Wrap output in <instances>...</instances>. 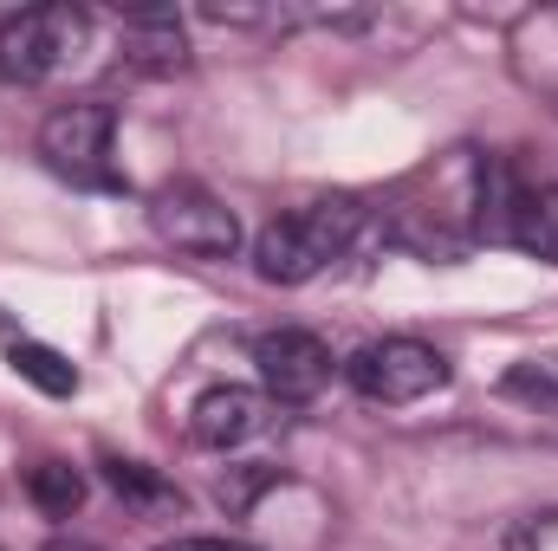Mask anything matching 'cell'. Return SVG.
Here are the masks:
<instances>
[{
    "instance_id": "1",
    "label": "cell",
    "mask_w": 558,
    "mask_h": 551,
    "mask_svg": "<svg viewBox=\"0 0 558 551\" xmlns=\"http://www.w3.org/2000/svg\"><path fill=\"white\" fill-rule=\"evenodd\" d=\"M377 234H390V228H384L364 201L325 195V201H305V208H292V215H279V221L260 228V241H254V273L267 279V285H305V279H318L325 267L364 254Z\"/></svg>"
},
{
    "instance_id": "2",
    "label": "cell",
    "mask_w": 558,
    "mask_h": 551,
    "mask_svg": "<svg viewBox=\"0 0 558 551\" xmlns=\"http://www.w3.org/2000/svg\"><path fill=\"white\" fill-rule=\"evenodd\" d=\"M92 39L85 7H20L0 20V78L7 85H46L59 65H72Z\"/></svg>"
},
{
    "instance_id": "3",
    "label": "cell",
    "mask_w": 558,
    "mask_h": 551,
    "mask_svg": "<svg viewBox=\"0 0 558 551\" xmlns=\"http://www.w3.org/2000/svg\"><path fill=\"white\" fill-rule=\"evenodd\" d=\"M448 357L422 338H371L364 351L344 357V383L364 396V403H384V409H403L422 403L435 390H448Z\"/></svg>"
},
{
    "instance_id": "4",
    "label": "cell",
    "mask_w": 558,
    "mask_h": 551,
    "mask_svg": "<svg viewBox=\"0 0 558 551\" xmlns=\"http://www.w3.org/2000/svg\"><path fill=\"white\" fill-rule=\"evenodd\" d=\"M149 228H156L162 247H175V254H189V260H234V247H241L234 208L215 201V195L195 188V182L162 188V195L149 201Z\"/></svg>"
},
{
    "instance_id": "5",
    "label": "cell",
    "mask_w": 558,
    "mask_h": 551,
    "mask_svg": "<svg viewBox=\"0 0 558 551\" xmlns=\"http://www.w3.org/2000/svg\"><path fill=\"white\" fill-rule=\"evenodd\" d=\"M111 143H118V111L98 105V98H78V105H59L46 124H39V156L72 175V182H92V188H111Z\"/></svg>"
},
{
    "instance_id": "6",
    "label": "cell",
    "mask_w": 558,
    "mask_h": 551,
    "mask_svg": "<svg viewBox=\"0 0 558 551\" xmlns=\"http://www.w3.org/2000/svg\"><path fill=\"white\" fill-rule=\"evenodd\" d=\"M254 364H260V383H267V396L274 403H312L325 383H331V344L318 338V331H299V325H286V331H267L260 344H254Z\"/></svg>"
},
{
    "instance_id": "7",
    "label": "cell",
    "mask_w": 558,
    "mask_h": 551,
    "mask_svg": "<svg viewBox=\"0 0 558 551\" xmlns=\"http://www.w3.org/2000/svg\"><path fill=\"white\" fill-rule=\"evenodd\" d=\"M274 409H279L274 396H260V390H247V383H215V390L195 396L189 434H195V448L228 454V448H247L254 434H267V428H274Z\"/></svg>"
},
{
    "instance_id": "8",
    "label": "cell",
    "mask_w": 558,
    "mask_h": 551,
    "mask_svg": "<svg viewBox=\"0 0 558 551\" xmlns=\"http://www.w3.org/2000/svg\"><path fill=\"white\" fill-rule=\"evenodd\" d=\"M124 65L137 72H182L189 65V39L175 7H131L124 13Z\"/></svg>"
},
{
    "instance_id": "9",
    "label": "cell",
    "mask_w": 558,
    "mask_h": 551,
    "mask_svg": "<svg viewBox=\"0 0 558 551\" xmlns=\"http://www.w3.org/2000/svg\"><path fill=\"white\" fill-rule=\"evenodd\" d=\"M500 241H513V247H526V254H539V260L558 267V182H546V188H507Z\"/></svg>"
},
{
    "instance_id": "10",
    "label": "cell",
    "mask_w": 558,
    "mask_h": 551,
    "mask_svg": "<svg viewBox=\"0 0 558 551\" xmlns=\"http://www.w3.org/2000/svg\"><path fill=\"white\" fill-rule=\"evenodd\" d=\"M26 500L46 513V519H72L85 506V474L72 461H33L26 467Z\"/></svg>"
},
{
    "instance_id": "11",
    "label": "cell",
    "mask_w": 558,
    "mask_h": 551,
    "mask_svg": "<svg viewBox=\"0 0 558 551\" xmlns=\"http://www.w3.org/2000/svg\"><path fill=\"white\" fill-rule=\"evenodd\" d=\"M105 480H111V493L131 500L137 513H182V493H175L156 467H143V461H118V454H105Z\"/></svg>"
},
{
    "instance_id": "12",
    "label": "cell",
    "mask_w": 558,
    "mask_h": 551,
    "mask_svg": "<svg viewBox=\"0 0 558 551\" xmlns=\"http://www.w3.org/2000/svg\"><path fill=\"white\" fill-rule=\"evenodd\" d=\"M7 364L33 383V390H46V396H72L78 390V370L52 351V344H33V338H20L13 351H7Z\"/></svg>"
},
{
    "instance_id": "13",
    "label": "cell",
    "mask_w": 558,
    "mask_h": 551,
    "mask_svg": "<svg viewBox=\"0 0 558 551\" xmlns=\"http://www.w3.org/2000/svg\"><path fill=\"white\" fill-rule=\"evenodd\" d=\"M500 390H507L513 403H526V409L558 415V357H526V364H513Z\"/></svg>"
},
{
    "instance_id": "14",
    "label": "cell",
    "mask_w": 558,
    "mask_h": 551,
    "mask_svg": "<svg viewBox=\"0 0 558 551\" xmlns=\"http://www.w3.org/2000/svg\"><path fill=\"white\" fill-rule=\"evenodd\" d=\"M156 551H260V546H247V539H169Z\"/></svg>"
},
{
    "instance_id": "15",
    "label": "cell",
    "mask_w": 558,
    "mask_h": 551,
    "mask_svg": "<svg viewBox=\"0 0 558 551\" xmlns=\"http://www.w3.org/2000/svg\"><path fill=\"white\" fill-rule=\"evenodd\" d=\"M46 551H98V546H85V539H52Z\"/></svg>"
}]
</instances>
